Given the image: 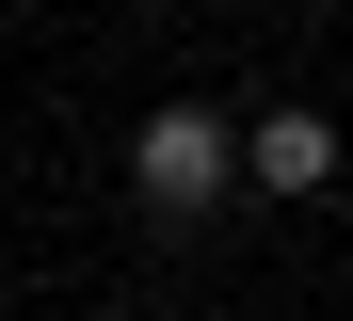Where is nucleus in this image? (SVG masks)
I'll return each mask as SVG.
<instances>
[{"mask_svg":"<svg viewBox=\"0 0 353 321\" xmlns=\"http://www.w3.org/2000/svg\"><path fill=\"white\" fill-rule=\"evenodd\" d=\"M129 177H145V209H209V193L241 177V145H225L209 113H161L145 145H129Z\"/></svg>","mask_w":353,"mask_h":321,"instance_id":"nucleus-1","label":"nucleus"},{"mask_svg":"<svg viewBox=\"0 0 353 321\" xmlns=\"http://www.w3.org/2000/svg\"><path fill=\"white\" fill-rule=\"evenodd\" d=\"M241 177H273V193H321V177H337V128H321V113H273L257 145H241Z\"/></svg>","mask_w":353,"mask_h":321,"instance_id":"nucleus-2","label":"nucleus"}]
</instances>
